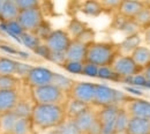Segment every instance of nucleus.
<instances>
[{
  "label": "nucleus",
  "mask_w": 150,
  "mask_h": 134,
  "mask_svg": "<svg viewBox=\"0 0 150 134\" xmlns=\"http://www.w3.org/2000/svg\"><path fill=\"white\" fill-rule=\"evenodd\" d=\"M31 121L40 130H53L64 124L68 118L65 104H34Z\"/></svg>",
  "instance_id": "f257e3e1"
},
{
  "label": "nucleus",
  "mask_w": 150,
  "mask_h": 134,
  "mask_svg": "<svg viewBox=\"0 0 150 134\" xmlns=\"http://www.w3.org/2000/svg\"><path fill=\"white\" fill-rule=\"evenodd\" d=\"M119 56L118 45L108 42H95L88 46L87 61L102 66H112L113 61Z\"/></svg>",
  "instance_id": "f03ea898"
},
{
  "label": "nucleus",
  "mask_w": 150,
  "mask_h": 134,
  "mask_svg": "<svg viewBox=\"0 0 150 134\" xmlns=\"http://www.w3.org/2000/svg\"><path fill=\"white\" fill-rule=\"evenodd\" d=\"M30 90V97L34 104H65L68 99V95L61 91L52 83L38 88H33Z\"/></svg>",
  "instance_id": "7ed1b4c3"
},
{
  "label": "nucleus",
  "mask_w": 150,
  "mask_h": 134,
  "mask_svg": "<svg viewBox=\"0 0 150 134\" xmlns=\"http://www.w3.org/2000/svg\"><path fill=\"white\" fill-rule=\"evenodd\" d=\"M53 77H54V72L52 69L44 66H34L24 81L30 87V89H33V88L51 84L53 81Z\"/></svg>",
  "instance_id": "20e7f679"
},
{
  "label": "nucleus",
  "mask_w": 150,
  "mask_h": 134,
  "mask_svg": "<svg viewBox=\"0 0 150 134\" xmlns=\"http://www.w3.org/2000/svg\"><path fill=\"white\" fill-rule=\"evenodd\" d=\"M96 83L89 81H77L73 86L68 97L77 99L87 105H93L95 99Z\"/></svg>",
  "instance_id": "39448f33"
},
{
  "label": "nucleus",
  "mask_w": 150,
  "mask_h": 134,
  "mask_svg": "<svg viewBox=\"0 0 150 134\" xmlns=\"http://www.w3.org/2000/svg\"><path fill=\"white\" fill-rule=\"evenodd\" d=\"M112 68L121 77V80L124 77H134L142 72V69L135 64V61L132 59L131 56H125V55H119L115 58L112 64Z\"/></svg>",
  "instance_id": "423d86ee"
},
{
  "label": "nucleus",
  "mask_w": 150,
  "mask_h": 134,
  "mask_svg": "<svg viewBox=\"0 0 150 134\" xmlns=\"http://www.w3.org/2000/svg\"><path fill=\"white\" fill-rule=\"evenodd\" d=\"M44 20H45V15H44V12L42 11L40 7L21 11L19 18H18V21L23 27V29L25 31H31V33L35 31V29Z\"/></svg>",
  "instance_id": "0eeeda50"
},
{
  "label": "nucleus",
  "mask_w": 150,
  "mask_h": 134,
  "mask_svg": "<svg viewBox=\"0 0 150 134\" xmlns=\"http://www.w3.org/2000/svg\"><path fill=\"white\" fill-rule=\"evenodd\" d=\"M119 106L109 105L98 110V120L102 125V134H115V118Z\"/></svg>",
  "instance_id": "6e6552de"
},
{
  "label": "nucleus",
  "mask_w": 150,
  "mask_h": 134,
  "mask_svg": "<svg viewBox=\"0 0 150 134\" xmlns=\"http://www.w3.org/2000/svg\"><path fill=\"white\" fill-rule=\"evenodd\" d=\"M73 39L65 29H54L49 38L45 40V44L52 52H66Z\"/></svg>",
  "instance_id": "1a4fd4ad"
},
{
  "label": "nucleus",
  "mask_w": 150,
  "mask_h": 134,
  "mask_svg": "<svg viewBox=\"0 0 150 134\" xmlns=\"http://www.w3.org/2000/svg\"><path fill=\"white\" fill-rule=\"evenodd\" d=\"M114 97H115V89L103 83H96L95 90V108H105L109 105H114Z\"/></svg>",
  "instance_id": "9d476101"
},
{
  "label": "nucleus",
  "mask_w": 150,
  "mask_h": 134,
  "mask_svg": "<svg viewBox=\"0 0 150 134\" xmlns=\"http://www.w3.org/2000/svg\"><path fill=\"white\" fill-rule=\"evenodd\" d=\"M98 118V111L96 110L94 105L89 106L84 112H82L80 116H77L75 119H73L74 124L76 125L77 130L81 134H87V132L90 130L95 121Z\"/></svg>",
  "instance_id": "9b49d317"
},
{
  "label": "nucleus",
  "mask_w": 150,
  "mask_h": 134,
  "mask_svg": "<svg viewBox=\"0 0 150 134\" xmlns=\"http://www.w3.org/2000/svg\"><path fill=\"white\" fill-rule=\"evenodd\" d=\"M125 108L129 112L131 117L150 120V101L134 97Z\"/></svg>",
  "instance_id": "f8f14e48"
},
{
  "label": "nucleus",
  "mask_w": 150,
  "mask_h": 134,
  "mask_svg": "<svg viewBox=\"0 0 150 134\" xmlns=\"http://www.w3.org/2000/svg\"><path fill=\"white\" fill-rule=\"evenodd\" d=\"M21 99L19 89L15 90H0V115L14 110Z\"/></svg>",
  "instance_id": "ddd939ff"
},
{
  "label": "nucleus",
  "mask_w": 150,
  "mask_h": 134,
  "mask_svg": "<svg viewBox=\"0 0 150 134\" xmlns=\"http://www.w3.org/2000/svg\"><path fill=\"white\" fill-rule=\"evenodd\" d=\"M144 1L140 0H125L120 2V6L118 8V14L121 15L125 19L134 20L136 15L143 9Z\"/></svg>",
  "instance_id": "4468645a"
},
{
  "label": "nucleus",
  "mask_w": 150,
  "mask_h": 134,
  "mask_svg": "<svg viewBox=\"0 0 150 134\" xmlns=\"http://www.w3.org/2000/svg\"><path fill=\"white\" fill-rule=\"evenodd\" d=\"M87 55H88V45L79 42L77 39L72 40L68 50L66 51L67 60H71V61L86 62L87 61Z\"/></svg>",
  "instance_id": "2eb2a0df"
},
{
  "label": "nucleus",
  "mask_w": 150,
  "mask_h": 134,
  "mask_svg": "<svg viewBox=\"0 0 150 134\" xmlns=\"http://www.w3.org/2000/svg\"><path fill=\"white\" fill-rule=\"evenodd\" d=\"M19 14L20 9L15 0H4L1 15H0V22H9V21L18 20Z\"/></svg>",
  "instance_id": "dca6fc26"
},
{
  "label": "nucleus",
  "mask_w": 150,
  "mask_h": 134,
  "mask_svg": "<svg viewBox=\"0 0 150 134\" xmlns=\"http://www.w3.org/2000/svg\"><path fill=\"white\" fill-rule=\"evenodd\" d=\"M140 45H142V37L140 36V34L134 35V36H129V37H125L120 44H118L119 55L131 56L133 51L136 48H139Z\"/></svg>",
  "instance_id": "f3484780"
},
{
  "label": "nucleus",
  "mask_w": 150,
  "mask_h": 134,
  "mask_svg": "<svg viewBox=\"0 0 150 134\" xmlns=\"http://www.w3.org/2000/svg\"><path fill=\"white\" fill-rule=\"evenodd\" d=\"M131 57L135 64L143 71L150 65V48L147 45H140L133 51Z\"/></svg>",
  "instance_id": "a211bd4d"
},
{
  "label": "nucleus",
  "mask_w": 150,
  "mask_h": 134,
  "mask_svg": "<svg viewBox=\"0 0 150 134\" xmlns=\"http://www.w3.org/2000/svg\"><path fill=\"white\" fill-rule=\"evenodd\" d=\"M89 106L91 105H87L77 99L68 97V99L65 103V110H66V115L68 119H75L77 116H80L82 112H84Z\"/></svg>",
  "instance_id": "6ab92c4d"
},
{
  "label": "nucleus",
  "mask_w": 150,
  "mask_h": 134,
  "mask_svg": "<svg viewBox=\"0 0 150 134\" xmlns=\"http://www.w3.org/2000/svg\"><path fill=\"white\" fill-rule=\"evenodd\" d=\"M126 133L150 134V120L149 119H142V118H134V117H132Z\"/></svg>",
  "instance_id": "aec40b11"
},
{
  "label": "nucleus",
  "mask_w": 150,
  "mask_h": 134,
  "mask_svg": "<svg viewBox=\"0 0 150 134\" xmlns=\"http://www.w3.org/2000/svg\"><path fill=\"white\" fill-rule=\"evenodd\" d=\"M80 11L84 15L90 16V18H97L104 12L102 2L95 1V0H88V1H83L82 4H80Z\"/></svg>",
  "instance_id": "412c9836"
},
{
  "label": "nucleus",
  "mask_w": 150,
  "mask_h": 134,
  "mask_svg": "<svg viewBox=\"0 0 150 134\" xmlns=\"http://www.w3.org/2000/svg\"><path fill=\"white\" fill-rule=\"evenodd\" d=\"M16 115L11 111L0 115V133L1 134H13L15 124L18 121Z\"/></svg>",
  "instance_id": "4be33fe9"
},
{
  "label": "nucleus",
  "mask_w": 150,
  "mask_h": 134,
  "mask_svg": "<svg viewBox=\"0 0 150 134\" xmlns=\"http://www.w3.org/2000/svg\"><path fill=\"white\" fill-rule=\"evenodd\" d=\"M34 110V102L31 99H23L21 98L16 106L14 108L13 112L16 115L18 118H24V119H30Z\"/></svg>",
  "instance_id": "5701e85b"
},
{
  "label": "nucleus",
  "mask_w": 150,
  "mask_h": 134,
  "mask_svg": "<svg viewBox=\"0 0 150 134\" xmlns=\"http://www.w3.org/2000/svg\"><path fill=\"white\" fill-rule=\"evenodd\" d=\"M52 84H54L57 88H59V89H60L61 91H64L65 94L69 95V93H71L73 86L75 84V81L72 77L54 72V77H53Z\"/></svg>",
  "instance_id": "b1692460"
},
{
  "label": "nucleus",
  "mask_w": 150,
  "mask_h": 134,
  "mask_svg": "<svg viewBox=\"0 0 150 134\" xmlns=\"http://www.w3.org/2000/svg\"><path fill=\"white\" fill-rule=\"evenodd\" d=\"M131 118V115L126 108H120L115 118V133H126Z\"/></svg>",
  "instance_id": "393cba45"
},
{
  "label": "nucleus",
  "mask_w": 150,
  "mask_h": 134,
  "mask_svg": "<svg viewBox=\"0 0 150 134\" xmlns=\"http://www.w3.org/2000/svg\"><path fill=\"white\" fill-rule=\"evenodd\" d=\"M87 24L81 21L80 19H76V18H73L71 19V21L68 22V26H67V29L66 31L68 33V35L71 36L72 39H77L79 36L87 29Z\"/></svg>",
  "instance_id": "a878e982"
},
{
  "label": "nucleus",
  "mask_w": 150,
  "mask_h": 134,
  "mask_svg": "<svg viewBox=\"0 0 150 134\" xmlns=\"http://www.w3.org/2000/svg\"><path fill=\"white\" fill-rule=\"evenodd\" d=\"M18 60L8 57H0V75H15Z\"/></svg>",
  "instance_id": "bb28decb"
},
{
  "label": "nucleus",
  "mask_w": 150,
  "mask_h": 134,
  "mask_svg": "<svg viewBox=\"0 0 150 134\" xmlns=\"http://www.w3.org/2000/svg\"><path fill=\"white\" fill-rule=\"evenodd\" d=\"M118 30H120V31L124 34L125 37H129V36L137 35V34H140V31H141L140 27L135 23V21H134V20H129V19H124L121 26L119 27Z\"/></svg>",
  "instance_id": "cd10ccee"
},
{
  "label": "nucleus",
  "mask_w": 150,
  "mask_h": 134,
  "mask_svg": "<svg viewBox=\"0 0 150 134\" xmlns=\"http://www.w3.org/2000/svg\"><path fill=\"white\" fill-rule=\"evenodd\" d=\"M97 79L103 81H112V82H121V77H119L114 71L112 66H102L98 69Z\"/></svg>",
  "instance_id": "c85d7f7f"
},
{
  "label": "nucleus",
  "mask_w": 150,
  "mask_h": 134,
  "mask_svg": "<svg viewBox=\"0 0 150 134\" xmlns=\"http://www.w3.org/2000/svg\"><path fill=\"white\" fill-rule=\"evenodd\" d=\"M20 38H21L22 45L25 46L28 50H31L33 52L37 49V46L40 43H43V42H40V40L36 37V35H35L34 33H31V31H24V33L21 35Z\"/></svg>",
  "instance_id": "c756f323"
},
{
  "label": "nucleus",
  "mask_w": 150,
  "mask_h": 134,
  "mask_svg": "<svg viewBox=\"0 0 150 134\" xmlns=\"http://www.w3.org/2000/svg\"><path fill=\"white\" fill-rule=\"evenodd\" d=\"M20 79L15 75H0V90L19 89Z\"/></svg>",
  "instance_id": "7c9ffc66"
},
{
  "label": "nucleus",
  "mask_w": 150,
  "mask_h": 134,
  "mask_svg": "<svg viewBox=\"0 0 150 134\" xmlns=\"http://www.w3.org/2000/svg\"><path fill=\"white\" fill-rule=\"evenodd\" d=\"M50 134H81L80 131L77 130L76 125L72 119H67L64 124L58 126L57 128L51 130Z\"/></svg>",
  "instance_id": "2f4dec72"
},
{
  "label": "nucleus",
  "mask_w": 150,
  "mask_h": 134,
  "mask_svg": "<svg viewBox=\"0 0 150 134\" xmlns=\"http://www.w3.org/2000/svg\"><path fill=\"white\" fill-rule=\"evenodd\" d=\"M53 30H54V29H52L51 23H50L49 21L44 20V21L38 26L37 28L35 29L34 34L36 35V37H37L40 42L45 43V40L49 38V36L52 34V31H53Z\"/></svg>",
  "instance_id": "473e14b6"
},
{
  "label": "nucleus",
  "mask_w": 150,
  "mask_h": 134,
  "mask_svg": "<svg viewBox=\"0 0 150 134\" xmlns=\"http://www.w3.org/2000/svg\"><path fill=\"white\" fill-rule=\"evenodd\" d=\"M135 23L140 27L141 30H147L150 28V7H147L144 5L143 9L136 15V18L134 19Z\"/></svg>",
  "instance_id": "72a5a7b5"
},
{
  "label": "nucleus",
  "mask_w": 150,
  "mask_h": 134,
  "mask_svg": "<svg viewBox=\"0 0 150 134\" xmlns=\"http://www.w3.org/2000/svg\"><path fill=\"white\" fill-rule=\"evenodd\" d=\"M33 127H34V124H33L31 119L19 118L15 124L13 134H30Z\"/></svg>",
  "instance_id": "f704fd0d"
},
{
  "label": "nucleus",
  "mask_w": 150,
  "mask_h": 134,
  "mask_svg": "<svg viewBox=\"0 0 150 134\" xmlns=\"http://www.w3.org/2000/svg\"><path fill=\"white\" fill-rule=\"evenodd\" d=\"M83 66H84V62L67 60L66 64L62 66V68H64L67 73H69V74L82 75V73H83Z\"/></svg>",
  "instance_id": "c9c22d12"
},
{
  "label": "nucleus",
  "mask_w": 150,
  "mask_h": 134,
  "mask_svg": "<svg viewBox=\"0 0 150 134\" xmlns=\"http://www.w3.org/2000/svg\"><path fill=\"white\" fill-rule=\"evenodd\" d=\"M33 65L25 62V61H21L18 60V64H16V72H15V77H19L20 80H25L27 77L29 75L30 71L33 69Z\"/></svg>",
  "instance_id": "e433bc0d"
},
{
  "label": "nucleus",
  "mask_w": 150,
  "mask_h": 134,
  "mask_svg": "<svg viewBox=\"0 0 150 134\" xmlns=\"http://www.w3.org/2000/svg\"><path fill=\"white\" fill-rule=\"evenodd\" d=\"M95 37H96V34H95L94 30H93L91 28H87V29L79 36L77 40L89 46V45L94 44L95 42H96V40H95Z\"/></svg>",
  "instance_id": "4c0bfd02"
},
{
  "label": "nucleus",
  "mask_w": 150,
  "mask_h": 134,
  "mask_svg": "<svg viewBox=\"0 0 150 134\" xmlns=\"http://www.w3.org/2000/svg\"><path fill=\"white\" fill-rule=\"evenodd\" d=\"M18 7H19L20 12L21 11H25V9H31V8H36L40 7L42 2L37 0H15Z\"/></svg>",
  "instance_id": "58836bf2"
},
{
  "label": "nucleus",
  "mask_w": 150,
  "mask_h": 134,
  "mask_svg": "<svg viewBox=\"0 0 150 134\" xmlns=\"http://www.w3.org/2000/svg\"><path fill=\"white\" fill-rule=\"evenodd\" d=\"M98 69H99V67L97 65L86 61L84 62V66H83V73H82V75L91 77V79H97Z\"/></svg>",
  "instance_id": "ea45409f"
},
{
  "label": "nucleus",
  "mask_w": 150,
  "mask_h": 134,
  "mask_svg": "<svg viewBox=\"0 0 150 134\" xmlns=\"http://www.w3.org/2000/svg\"><path fill=\"white\" fill-rule=\"evenodd\" d=\"M50 62L54 64L57 66H64L67 61V57H66V52H52L51 51V55H50V59H49Z\"/></svg>",
  "instance_id": "a19ab883"
},
{
  "label": "nucleus",
  "mask_w": 150,
  "mask_h": 134,
  "mask_svg": "<svg viewBox=\"0 0 150 134\" xmlns=\"http://www.w3.org/2000/svg\"><path fill=\"white\" fill-rule=\"evenodd\" d=\"M34 53H35L38 58L49 61L50 55H51V50L49 49V46H47L45 43H40V44L37 46V49L34 51Z\"/></svg>",
  "instance_id": "79ce46f5"
},
{
  "label": "nucleus",
  "mask_w": 150,
  "mask_h": 134,
  "mask_svg": "<svg viewBox=\"0 0 150 134\" xmlns=\"http://www.w3.org/2000/svg\"><path fill=\"white\" fill-rule=\"evenodd\" d=\"M7 26H8L9 31H11L13 35L18 36V37H21V35L25 31V30L23 29V27L20 24V22L18 21V20H14V21H9V22H7Z\"/></svg>",
  "instance_id": "37998d69"
},
{
  "label": "nucleus",
  "mask_w": 150,
  "mask_h": 134,
  "mask_svg": "<svg viewBox=\"0 0 150 134\" xmlns=\"http://www.w3.org/2000/svg\"><path fill=\"white\" fill-rule=\"evenodd\" d=\"M0 51H2L6 55H11V56H18V52H19V50L15 48V45L9 44L5 40L0 44Z\"/></svg>",
  "instance_id": "c03bdc74"
},
{
  "label": "nucleus",
  "mask_w": 150,
  "mask_h": 134,
  "mask_svg": "<svg viewBox=\"0 0 150 134\" xmlns=\"http://www.w3.org/2000/svg\"><path fill=\"white\" fill-rule=\"evenodd\" d=\"M100 2H102L104 11H117L118 12V8H119L121 1H119V0H103Z\"/></svg>",
  "instance_id": "a18cd8bd"
},
{
  "label": "nucleus",
  "mask_w": 150,
  "mask_h": 134,
  "mask_svg": "<svg viewBox=\"0 0 150 134\" xmlns=\"http://www.w3.org/2000/svg\"><path fill=\"white\" fill-rule=\"evenodd\" d=\"M124 90H125L128 95L135 96V98H141V97H143V96H144V93H143L141 89L136 88V87H132V86H124Z\"/></svg>",
  "instance_id": "49530a36"
},
{
  "label": "nucleus",
  "mask_w": 150,
  "mask_h": 134,
  "mask_svg": "<svg viewBox=\"0 0 150 134\" xmlns=\"http://www.w3.org/2000/svg\"><path fill=\"white\" fill-rule=\"evenodd\" d=\"M87 134H102V125L97 118V120L93 124V126L90 127V130L87 132Z\"/></svg>",
  "instance_id": "de8ad7c7"
},
{
  "label": "nucleus",
  "mask_w": 150,
  "mask_h": 134,
  "mask_svg": "<svg viewBox=\"0 0 150 134\" xmlns=\"http://www.w3.org/2000/svg\"><path fill=\"white\" fill-rule=\"evenodd\" d=\"M16 57L21 59V61H28V60H30L31 59V55L29 53V52H27V51H22V50H19V52H18V56Z\"/></svg>",
  "instance_id": "09e8293b"
},
{
  "label": "nucleus",
  "mask_w": 150,
  "mask_h": 134,
  "mask_svg": "<svg viewBox=\"0 0 150 134\" xmlns=\"http://www.w3.org/2000/svg\"><path fill=\"white\" fill-rule=\"evenodd\" d=\"M144 43H146L147 46L150 48V28L144 30Z\"/></svg>",
  "instance_id": "8fccbe9b"
},
{
  "label": "nucleus",
  "mask_w": 150,
  "mask_h": 134,
  "mask_svg": "<svg viewBox=\"0 0 150 134\" xmlns=\"http://www.w3.org/2000/svg\"><path fill=\"white\" fill-rule=\"evenodd\" d=\"M142 73L144 74V77H147V80L150 82V65L148 66V67H146V68L142 71Z\"/></svg>",
  "instance_id": "3c124183"
},
{
  "label": "nucleus",
  "mask_w": 150,
  "mask_h": 134,
  "mask_svg": "<svg viewBox=\"0 0 150 134\" xmlns=\"http://www.w3.org/2000/svg\"><path fill=\"white\" fill-rule=\"evenodd\" d=\"M2 2L4 0H0V15H1V9H2Z\"/></svg>",
  "instance_id": "603ef678"
},
{
  "label": "nucleus",
  "mask_w": 150,
  "mask_h": 134,
  "mask_svg": "<svg viewBox=\"0 0 150 134\" xmlns=\"http://www.w3.org/2000/svg\"><path fill=\"white\" fill-rule=\"evenodd\" d=\"M2 42H4V38H2V36H1V35H0V44H1V43H2Z\"/></svg>",
  "instance_id": "864d4df0"
},
{
  "label": "nucleus",
  "mask_w": 150,
  "mask_h": 134,
  "mask_svg": "<svg viewBox=\"0 0 150 134\" xmlns=\"http://www.w3.org/2000/svg\"><path fill=\"white\" fill-rule=\"evenodd\" d=\"M115 134H127V133H115Z\"/></svg>",
  "instance_id": "5fc2aeb1"
}]
</instances>
